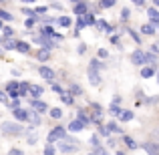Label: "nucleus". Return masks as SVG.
Returning a JSON list of instances; mask_svg holds the SVG:
<instances>
[{
  "label": "nucleus",
  "mask_w": 159,
  "mask_h": 155,
  "mask_svg": "<svg viewBox=\"0 0 159 155\" xmlns=\"http://www.w3.org/2000/svg\"><path fill=\"white\" fill-rule=\"evenodd\" d=\"M81 129H85V123H83V121H79V119L70 121V125H69V131L77 133V131H81Z\"/></svg>",
  "instance_id": "9d476101"
},
{
  "label": "nucleus",
  "mask_w": 159,
  "mask_h": 155,
  "mask_svg": "<svg viewBox=\"0 0 159 155\" xmlns=\"http://www.w3.org/2000/svg\"><path fill=\"white\" fill-rule=\"evenodd\" d=\"M36 139H39L36 135H28V143H36Z\"/></svg>",
  "instance_id": "6e6d98bb"
},
{
  "label": "nucleus",
  "mask_w": 159,
  "mask_h": 155,
  "mask_svg": "<svg viewBox=\"0 0 159 155\" xmlns=\"http://www.w3.org/2000/svg\"><path fill=\"white\" fill-rule=\"evenodd\" d=\"M145 58H147V65L149 66H155L157 65V54L155 52H145Z\"/></svg>",
  "instance_id": "dca6fc26"
},
{
  "label": "nucleus",
  "mask_w": 159,
  "mask_h": 155,
  "mask_svg": "<svg viewBox=\"0 0 159 155\" xmlns=\"http://www.w3.org/2000/svg\"><path fill=\"white\" fill-rule=\"evenodd\" d=\"M127 32H129V34H131V36H133V40H135V43H137V44H141V36H139V34H137V32H135V30H131V28H127Z\"/></svg>",
  "instance_id": "473e14b6"
},
{
  "label": "nucleus",
  "mask_w": 159,
  "mask_h": 155,
  "mask_svg": "<svg viewBox=\"0 0 159 155\" xmlns=\"http://www.w3.org/2000/svg\"><path fill=\"white\" fill-rule=\"evenodd\" d=\"M89 66H93V69H97V71H103V69H105V65H103V62L99 61V58H93Z\"/></svg>",
  "instance_id": "5701e85b"
},
{
  "label": "nucleus",
  "mask_w": 159,
  "mask_h": 155,
  "mask_svg": "<svg viewBox=\"0 0 159 155\" xmlns=\"http://www.w3.org/2000/svg\"><path fill=\"white\" fill-rule=\"evenodd\" d=\"M155 4H157V6H159V0H155Z\"/></svg>",
  "instance_id": "69168bd1"
},
{
  "label": "nucleus",
  "mask_w": 159,
  "mask_h": 155,
  "mask_svg": "<svg viewBox=\"0 0 159 155\" xmlns=\"http://www.w3.org/2000/svg\"><path fill=\"white\" fill-rule=\"evenodd\" d=\"M16 51H20V52L28 54V52H30V47H28L26 43H22V40H18V43H16Z\"/></svg>",
  "instance_id": "f3484780"
},
{
  "label": "nucleus",
  "mask_w": 159,
  "mask_h": 155,
  "mask_svg": "<svg viewBox=\"0 0 159 155\" xmlns=\"http://www.w3.org/2000/svg\"><path fill=\"white\" fill-rule=\"evenodd\" d=\"M61 97H62V103H65V105H73V95H65V93H62Z\"/></svg>",
  "instance_id": "4c0bfd02"
},
{
  "label": "nucleus",
  "mask_w": 159,
  "mask_h": 155,
  "mask_svg": "<svg viewBox=\"0 0 159 155\" xmlns=\"http://www.w3.org/2000/svg\"><path fill=\"white\" fill-rule=\"evenodd\" d=\"M0 54H2V51H0Z\"/></svg>",
  "instance_id": "774afa93"
},
{
  "label": "nucleus",
  "mask_w": 159,
  "mask_h": 155,
  "mask_svg": "<svg viewBox=\"0 0 159 155\" xmlns=\"http://www.w3.org/2000/svg\"><path fill=\"white\" fill-rule=\"evenodd\" d=\"M121 18H123V20L129 18V10H127V8H123V10H121Z\"/></svg>",
  "instance_id": "49530a36"
},
{
  "label": "nucleus",
  "mask_w": 159,
  "mask_h": 155,
  "mask_svg": "<svg viewBox=\"0 0 159 155\" xmlns=\"http://www.w3.org/2000/svg\"><path fill=\"white\" fill-rule=\"evenodd\" d=\"M28 89H30V83H20V85H18V95L24 97V95L28 93Z\"/></svg>",
  "instance_id": "6ab92c4d"
},
{
  "label": "nucleus",
  "mask_w": 159,
  "mask_h": 155,
  "mask_svg": "<svg viewBox=\"0 0 159 155\" xmlns=\"http://www.w3.org/2000/svg\"><path fill=\"white\" fill-rule=\"evenodd\" d=\"M20 2H34V0H20Z\"/></svg>",
  "instance_id": "052dcab7"
},
{
  "label": "nucleus",
  "mask_w": 159,
  "mask_h": 155,
  "mask_svg": "<svg viewBox=\"0 0 159 155\" xmlns=\"http://www.w3.org/2000/svg\"><path fill=\"white\" fill-rule=\"evenodd\" d=\"M39 73H40V77L47 79V81H52V79H54V71H52V69H48V66H44V65L39 69Z\"/></svg>",
  "instance_id": "0eeeda50"
},
{
  "label": "nucleus",
  "mask_w": 159,
  "mask_h": 155,
  "mask_svg": "<svg viewBox=\"0 0 159 155\" xmlns=\"http://www.w3.org/2000/svg\"><path fill=\"white\" fill-rule=\"evenodd\" d=\"M77 119H79V121H83L85 125H89V123H91V119L87 117V113L83 111V109H79V113H77Z\"/></svg>",
  "instance_id": "aec40b11"
},
{
  "label": "nucleus",
  "mask_w": 159,
  "mask_h": 155,
  "mask_svg": "<svg viewBox=\"0 0 159 155\" xmlns=\"http://www.w3.org/2000/svg\"><path fill=\"white\" fill-rule=\"evenodd\" d=\"M91 155H97V153H91Z\"/></svg>",
  "instance_id": "338daca9"
},
{
  "label": "nucleus",
  "mask_w": 159,
  "mask_h": 155,
  "mask_svg": "<svg viewBox=\"0 0 159 155\" xmlns=\"http://www.w3.org/2000/svg\"><path fill=\"white\" fill-rule=\"evenodd\" d=\"M133 2H135L137 6H143V4H145V0H133Z\"/></svg>",
  "instance_id": "13d9d810"
},
{
  "label": "nucleus",
  "mask_w": 159,
  "mask_h": 155,
  "mask_svg": "<svg viewBox=\"0 0 159 155\" xmlns=\"http://www.w3.org/2000/svg\"><path fill=\"white\" fill-rule=\"evenodd\" d=\"M109 111H111V115H121V109H119V105H115V103L111 105V109H109Z\"/></svg>",
  "instance_id": "58836bf2"
},
{
  "label": "nucleus",
  "mask_w": 159,
  "mask_h": 155,
  "mask_svg": "<svg viewBox=\"0 0 159 155\" xmlns=\"http://www.w3.org/2000/svg\"><path fill=\"white\" fill-rule=\"evenodd\" d=\"M157 101H159V97H149V99H147V101H145V103L153 105V103H157Z\"/></svg>",
  "instance_id": "864d4df0"
},
{
  "label": "nucleus",
  "mask_w": 159,
  "mask_h": 155,
  "mask_svg": "<svg viewBox=\"0 0 159 155\" xmlns=\"http://www.w3.org/2000/svg\"><path fill=\"white\" fill-rule=\"evenodd\" d=\"M0 18H2V20H12V14H10V12H6V10H2V8H0Z\"/></svg>",
  "instance_id": "e433bc0d"
},
{
  "label": "nucleus",
  "mask_w": 159,
  "mask_h": 155,
  "mask_svg": "<svg viewBox=\"0 0 159 155\" xmlns=\"http://www.w3.org/2000/svg\"><path fill=\"white\" fill-rule=\"evenodd\" d=\"M2 133H6V135H20V133H24L22 125L20 123H10V121H6V123H2Z\"/></svg>",
  "instance_id": "f03ea898"
},
{
  "label": "nucleus",
  "mask_w": 159,
  "mask_h": 155,
  "mask_svg": "<svg viewBox=\"0 0 159 155\" xmlns=\"http://www.w3.org/2000/svg\"><path fill=\"white\" fill-rule=\"evenodd\" d=\"M57 22L61 24V26H70V18L69 16H61V18H57Z\"/></svg>",
  "instance_id": "cd10ccee"
},
{
  "label": "nucleus",
  "mask_w": 159,
  "mask_h": 155,
  "mask_svg": "<svg viewBox=\"0 0 159 155\" xmlns=\"http://www.w3.org/2000/svg\"><path fill=\"white\" fill-rule=\"evenodd\" d=\"M58 149H61L62 153H73L79 149V141L73 139V137H62L61 141H58Z\"/></svg>",
  "instance_id": "f257e3e1"
},
{
  "label": "nucleus",
  "mask_w": 159,
  "mask_h": 155,
  "mask_svg": "<svg viewBox=\"0 0 159 155\" xmlns=\"http://www.w3.org/2000/svg\"><path fill=\"white\" fill-rule=\"evenodd\" d=\"M14 117L16 121H28V111H24V109H14Z\"/></svg>",
  "instance_id": "f8f14e48"
},
{
  "label": "nucleus",
  "mask_w": 159,
  "mask_h": 155,
  "mask_svg": "<svg viewBox=\"0 0 159 155\" xmlns=\"http://www.w3.org/2000/svg\"><path fill=\"white\" fill-rule=\"evenodd\" d=\"M70 2H81V0H70Z\"/></svg>",
  "instance_id": "0e129e2a"
},
{
  "label": "nucleus",
  "mask_w": 159,
  "mask_h": 155,
  "mask_svg": "<svg viewBox=\"0 0 159 155\" xmlns=\"http://www.w3.org/2000/svg\"><path fill=\"white\" fill-rule=\"evenodd\" d=\"M141 147H143L149 155H159V145H155V143H143Z\"/></svg>",
  "instance_id": "1a4fd4ad"
},
{
  "label": "nucleus",
  "mask_w": 159,
  "mask_h": 155,
  "mask_svg": "<svg viewBox=\"0 0 159 155\" xmlns=\"http://www.w3.org/2000/svg\"><path fill=\"white\" fill-rule=\"evenodd\" d=\"M34 12H36V14H44V12H47V6H39Z\"/></svg>",
  "instance_id": "8fccbe9b"
},
{
  "label": "nucleus",
  "mask_w": 159,
  "mask_h": 155,
  "mask_svg": "<svg viewBox=\"0 0 159 155\" xmlns=\"http://www.w3.org/2000/svg\"><path fill=\"white\" fill-rule=\"evenodd\" d=\"M36 20H39L36 16H28V18L24 20V26H26V28H32V26H34V22H36Z\"/></svg>",
  "instance_id": "bb28decb"
},
{
  "label": "nucleus",
  "mask_w": 159,
  "mask_h": 155,
  "mask_svg": "<svg viewBox=\"0 0 159 155\" xmlns=\"http://www.w3.org/2000/svg\"><path fill=\"white\" fill-rule=\"evenodd\" d=\"M87 51V44H79V54H85Z\"/></svg>",
  "instance_id": "5fc2aeb1"
},
{
  "label": "nucleus",
  "mask_w": 159,
  "mask_h": 155,
  "mask_svg": "<svg viewBox=\"0 0 159 155\" xmlns=\"http://www.w3.org/2000/svg\"><path fill=\"white\" fill-rule=\"evenodd\" d=\"M99 4H101V8H113L115 6V0H101Z\"/></svg>",
  "instance_id": "2f4dec72"
},
{
  "label": "nucleus",
  "mask_w": 159,
  "mask_h": 155,
  "mask_svg": "<svg viewBox=\"0 0 159 155\" xmlns=\"http://www.w3.org/2000/svg\"><path fill=\"white\" fill-rule=\"evenodd\" d=\"M36 58H39V61H43V62L48 61V58H51V48H44V47H43L39 52H36Z\"/></svg>",
  "instance_id": "9b49d317"
},
{
  "label": "nucleus",
  "mask_w": 159,
  "mask_h": 155,
  "mask_svg": "<svg viewBox=\"0 0 159 155\" xmlns=\"http://www.w3.org/2000/svg\"><path fill=\"white\" fill-rule=\"evenodd\" d=\"M95 153H97V155H109V153L105 151V149H103V147H99V145L95 147Z\"/></svg>",
  "instance_id": "37998d69"
},
{
  "label": "nucleus",
  "mask_w": 159,
  "mask_h": 155,
  "mask_svg": "<svg viewBox=\"0 0 159 155\" xmlns=\"http://www.w3.org/2000/svg\"><path fill=\"white\" fill-rule=\"evenodd\" d=\"M2 28H4V24H2V20H0V30H2Z\"/></svg>",
  "instance_id": "680f3d73"
},
{
  "label": "nucleus",
  "mask_w": 159,
  "mask_h": 155,
  "mask_svg": "<svg viewBox=\"0 0 159 155\" xmlns=\"http://www.w3.org/2000/svg\"><path fill=\"white\" fill-rule=\"evenodd\" d=\"M73 10H75V14H77V16H85L87 12H89V4L81 0V2H77V4H75V8H73Z\"/></svg>",
  "instance_id": "423d86ee"
},
{
  "label": "nucleus",
  "mask_w": 159,
  "mask_h": 155,
  "mask_svg": "<svg viewBox=\"0 0 159 155\" xmlns=\"http://www.w3.org/2000/svg\"><path fill=\"white\" fill-rule=\"evenodd\" d=\"M85 26H87L85 16H79V20H77V30H81V28H85Z\"/></svg>",
  "instance_id": "f704fd0d"
},
{
  "label": "nucleus",
  "mask_w": 159,
  "mask_h": 155,
  "mask_svg": "<svg viewBox=\"0 0 159 155\" xmlns=\"http://www.w3.org/2000/svg\"><path fill=\"white\" fill-rule=\"evenodd\" d=\"M91 145H95V147L99 145V137H97V135H93V137H91Z\"/></svg>",
  "instance_id": "3c124183"
},
{
  "label": "nucleus",
  "mask_w": 159,
  "mask_h": 155,
  "mask_svg": "<svg viewBox=\"0 0 159 155\" xmlns=\"http://www.w3.org/2000/svg\"><path fill=\"white\" fill-rule=\"evenodd\" d=\"M141 32H145V34H155V26H153V24H143V26H141Z\"/></svg>",
  "instance_id": "4be33fe9"
},
{
  "label": "nucleus",
  "mask_w": 159,
  "mask_h": 155,
  "mask_svg": "<svg viewBox=\"0 0 159 155\" xmlns=\"http://www.w3.org/2000/svg\"><path fill=\"white\" fill-rule=\"evenodd\" d=\"M28 121H30V123L32 125H40V117H39V111H30V113H28Z\"/></svg>",
  "instance_id": "a211bd4d"
},
{
  "label": "nucleus",
  "mask_w": 159,
  "mask_h": 155,
  "mask_svg": "<svg viewBox=\"0 0 159 155\" xmlns=\"http://www.w3.org/2000/svg\"><path fill=\"white\" fill-rule=\"evenodd\" d=\"M117 155H125V153H123V151H119V153H117Z\"/></svg>",
  "instance_id": "e2e57ef3"
},
{
  "label": "nucleus",
  "mask_w": 159,
  "mask_h": 155,
  "mask_svg": "<svg viewBox=\"0 0 159 155\" xmlns=\"http://www.w3.org/2000/svg\"><path fill=\"white\" fill-rule=\"evenodd\" d=\"M22 12H24L26 16H36V12H34V10H30V8H22Z\"/></svg>",
  "instance_id": "c03bdc74"
},
{
  "label": "nucleus",
  "mask_w": 159,
  "mask_h": 155,
  "mask_svg": "<svg viewBox=\"0 0 159 155\" xmlns=\"http://www.w3.org/2000/svg\"><path fill=\"white\" fill-rule=\"evenodd\" d=\"M2 32H4V39H10V36L14 34V30H12L10 26H4V28H2Z\"/></svg>",
  "instance_id": "c9c22d12"
},
{
  "label": "nucleus",
  "mask_w": 159,
  "mask_h": 155,
  "mask_svg": "<svg viewBox=\"0 0 159 155\" xmlns=\"http://www.w3.org/2000/svg\"><path fill=\"white\" fill-rule=\"evenodd\" d=\"M28 93L32 95L34 99H39L40 95H43V87H36V85H30V89H28Z\"/></svg>",
  "instance_id": "2eb2a0df"
},
{
  "label": "nucleus",
  "mask_w": 159,
  "mask_h": 155,
  "mask_svg": "<svg viewBox=\"0 0 159 155\" xmlns=\"http://www.w3.org/2000/svg\"><path fill=\"white\" fill-rule=\"evenodd\" d=\"M155 77H157V85H159V69L155 71Z\"/></svg>",
  "instance_id": "bf43d9fd"
},
{
  "label": "nucleus",
  "mask_w": 159,
  "mask_h": 155,
  "mask_svg": "<svg viewBox=\"0 0 159 155\" xmlns=\"http://www.w3.org/2000/svg\"><path fill=\"white\" fill-rule=\"evenodd\" d=\"M147 16H149V20H151L153 26L159 28V12H157V8H149V10H147Z\"/></svg>",
  "instance_id": "6e6552de"
},
{
  "label": "nucleus",
  "mask_w": 159,
  "mask_h": 155,
  "mask_svg": "<svg viewBox=\"0 0 159 155\" xmlns=\"http://www.w3.org/2000/svg\"><path fill=\"white\" fill-rule=\"evenodd\" d=\"M151 52H155V54H159V43H155V44H151Z\"/></svg>",
  "instance_id": "603ef678"
},
{
  "label": "nucleus",
  "mask_w": 159,
  "mask_h": 155,
  "mask_svg": "<svg viewBox=\"0 0 159 155\" xmlns=\"http://www.w3.org/2000/svg\"><path fill=\"white\" fill-rule=\"evenodd\" d=\"M8 101V97H6V93H4L2 89H0V103H6Z\"/></svg>",
  "instance_id": "a18cd8bd"
},
{
  "label": "nucleus",
  "mask_w": 159,
  "mask_h": 155,
  "mask_svg": "<svg viewBox=\"0 0 159 155\" xmlns=\"http://www.w3.org/2000/svg\"><path fill=\"white\" fill-rule=\"evenodd\" d=\"M30 105H32V107H34L36 109V111H39V113H44V111H47V103H43V101H39V99H34V101H30Z\"/></svg>",
  "instance_id": "4468645a"
},
{
  "label": "nucleus",
  "mask_w": 159,
  "mask_h": 155,
  "mask_svg": "<svg viewBox=\"0 0 159 155\" xmlns=\"http://www.w3.org/2000/svg\"><path fill=\"white\" fill-rule=\"evenodd\" d=\"M51 117H52V119H61L62 111H61V109H51Z\"/></svg>",
  "instance_id": "72a5a7b5"
},
{
  "label": "nucleus",
  "mask_w": 159,
  "mask_h": 155,
  "mask_svg": "<svg viewBox=\"0 0 159 155\" xmlns=\"http://www.w3.org/2000/svg\"><path fill=\"white\" fill-rule=\"evenodd\" d=\"M89 81H91V85H95V87H99L103 83V79H101V75H99V71L97 69H93V66H89Z\"/></svg>",
  "instance_id": "20e7f679"
},
{
  "label": "nucleus",
  "mask_w": 159,
  "mask_h": 155,
  "mask_svg": "<svg viewBox=\"0 0 159 155\" xmlns=\"http://www.w3.org/2000/svg\"><path fill=\"white\" fill-rule=\"evenodd\" d=\"M85 22H87V26H93V24H97V20H95L93 14H89V12H87V14H85Z\"/></svg>",
  "instance_id": "a878e982"
},
{
  "label": "nucleus",
  "mask_w": 159,
  "mask_h": 155,
  "mask_svg": "<svg viewBox=\"0 0 159 155\" xmlns=\"http://www.w3.org/2000/svg\"><path fill=\"white\" fill-rule=\"evenodd\" d=\"M97 24H99V28H103V30H107V32H111V30H113V26L107 22V20H103V18H99V20H97Z\"/></svg>",
  "instance_id": "412c9836"
},
{
  "label": "nucleus",
  "mask_w": 159,
  "mask_h": 155,
  "mask_svg": "<svg viewBox=\"0 0 159 155\" xmlns=\"http://www.w3.org/2000/svg\"><path fill=\"white\" fill-rule=\"evenodd\" d=\"M123 143L127 145L129 149H137V143H135V141L131 139V137H125V135H123Z\"/></svg>",
  "instance_id": "b1692460"
},
{
  "label": "nucleus",
  "mask_w": 159,
  "mask_h": 155,
  "mask_svg": "<svg viewBox=\"0 0 159 155\" xmlns=\"http://www.w3.org/2000/svg\"><path fill=\"white\" fill-rule=\"evenodd\" d=\"M54 153H57V147H54L52 143H48L47 147H44V155H54Z\"/></svg>",
  "instance_id": "c85d7f7f"
},
{
  "label": "nucleus",
  "mask_w": 159,
  "mask_h": 155,
  "mask_svg": "<svg viewBox=\"0 0 159 155\" xmlns=\"http://www.w3.org/2000/svg\"><path fill=\"white\" fill-rule=\"evenodd\" d=\"M107 129H109V131H115V133H121L119 125H117V123H113V121H109V123H107Z\"/></svg>",
  "instance_id": "7c9ffc66"
},
{
  "label": "nucleus",
  "mask_w": 159,
  "mask_h": 155,
  "mask_svg": "<svg viewBox=\"0 0 159 155\" xmlns=\"http://www.w3.org/2000/svg\"><path fill=\"white\" fill-rule=\"evenodd\" d=\"M52 8H57V10H62V4H57V2H52Z\"/></svg>",
  "instance_id": "4d7b16f0"
},
{
  "label": "nucleus",
  "mask_w": 159,
  "mask_h": 155,
  "mask_svg": "<svg viewBox=\"0 0 159 155\" xmlns=\"http://www.w3.org/2000/svg\"><path fill=\"white\" fill-rule=\"evenodd\" d=\"M155 66H143V69H141V77L143 79H151L153 75H155Z\"/></svg>",
  "instance_id": "ddd939ff"
},
{
  "label": "nucleus",
  "mask_w": 159,
  "mask_h": 155,
  "mask_svg": "<svg viewBox=\"0 0 159 155\" xmlns=\"http://www.w3.org/2000/svg\"><path fill=\"white\" fill-rule=\"evenodd\" d=\"M131 62H133V65H137V66L145 65V62H147V58H145V52H141V51L131 52Z\"/></svg>",
  "instance_id": "39448f33"
},
{
  "label": "nucleus",
  "mask_w": 159,
  "mask_h": 155,
  "mask_svg": "<svg viewBox=\"0 0 159 155\" xmlns=\"http://www.w3.org/2000/svg\"><path fill=\"white\" fill-rule=\"evenodd\" d=\"M119 119H121V121H131V119H133V111H121Z\"/></svg>",
  "instance_id": "393cba45"
},
{
  "label": "nucleus",
  "mask_w": 159,
  "mask_h": 155,
  "mask_svg": "<svg viewBox=\"0 0 159 155\" xmlns=\"http://www.w3.org/2000/svg\"><path fill=\"white\" fill-rule=\"evenodd\" d=\"M4 48H8V51H12V48H16V43L12 39H6L4 40Z\"/></svg>",
  "instance_id": "c756f323"
},
{
  "label": "nucleus",
  "mask_w": 159,
  "mask_h": 155,
  "mask_svg": "<svg viewBox=\"0 0 159 155\" xmlns=\"http://www.w3.org/2000/svg\"><path fill=\"white\" fill-rule=\"evenodd\" d=\"M70 93H73V95H81V87H79V85H73V87H70Z\"/></svg>",
  "instance_id": "ea45409f"
},
{
  "label": "nucleus",
  "mask_w": 159,
  "mask_h": 155,
  "mask_svg": "<svg viewBox=\"0 0 159 155\" xmlns=\"http://www.w3.org/2000/svg\"><path fill=\"white\" fill-rule=\"evenodd\" d=\"M62 137H66L65 129H62V127H54L52 131L48 133V143H52V141H61Z\"/></svg>",
  "instance_id": "7ed1b4c3"
},
{
  "label": "nucleus",
  "mask_w": 159,
  "mask_h": 155,
  "mask_svg": "<svg viewBox=\"0 0 159 155\" xmlns=\"http://www.w3.org/2000/svg\"><path fill=\"white\" fill-rule=\"evenodd\" d=\"M109 57V51L107 48H101V51H99V58H107Z\"/></svg>",
  "instance_id": "79ce46f5"
},
{
  "label": "nucleus",
  "mask_w": 159,
  "mask_h": 155,
  "mask_svg": "<svg viewBox=\"0 0 159 155\" xmlns=\"http://www.w3.org/2000/svg\"><path fill=\"white\" fill-rule=\"evenodd\" d=\"M18 107H20V101H18V99H14V101L10 103V109H18Z\"/></svg>",
  "instance_id": "de8ad7c7"
},
{
  "label": "nucleus",
  "mask_w": 159,
  "mask_h": 155,
  "mask_svg": "<svg viewBox=\"0 0 159 155\" xmlns=\"http://www.w3.org/2000/svg\"><path fill=\"white\" fill-rule=\"evenodd\" d=\"M52 91H54V93H58V95H62V87L57 85V83H52Z\"/></svg>",
  "instance_id": "a19ab883"
},
{
  "label": "nucleus",
  "mask_w": 159,
  "mask_h": 155,
  "mask_svg": "<svg viewBox=\"0 0 159 155\" xmlns=\"http://www.w3.org/2000/svg\"><path fill=\"white\" fill-rule=\"evenodd\" d=\"M8 155H24V153L20 151V149H10V151H8Z\"/></svg>",
  "instance_id": "09e8293b"
}]
</instances>
